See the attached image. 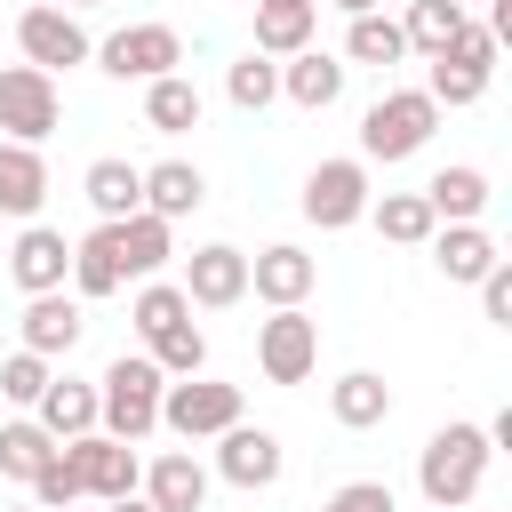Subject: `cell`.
Listing matches in <instances>:
<instances>
[{
    "instance_id": "6da1fadb",
    "label": "cell",
    "mask_w": 512,
    "mask_h": 512,
    "mask_svg": "<svg viewBox=\"0 0 512 512\" xmlns=\"http://www.w3.org/2000/svg\"><path fill=\"white\" fill-rule=\"evenodd\" d=\"M488 432L480 424H440L424 448H416V488H424V504L432 512H464L472 496H480V480H488Z\"/></svg>"
},
{
    "instance_id": "7a4b0ae2",
    "label": "cell",
    "mask_w": 512,
    "mask_h": 512,
    "mask_svg": "<svg viewBox=\"0 0 512 512\" xmlns=\"http://www.w3.org/2000/svg\"><path fill=\"white\" fill-rule=\"evenodd\" d=\"M160 368L144 360V352H120L104 376H96V432H112V440H152L160 432Z\"/></svg>"
},
{
    "instance_id": "3957f363",
    "label": "cell",
    "mask_w": 512,
    "mask_h": 512,
    "mask_svg": "<svg viewBox=\"0 0 512 512\" xmlns=\"http://www.w3.org/2000/svg\"><path fill=\"white\" fill-rule=\"evenodd\" d=\"M432 128H440V104H432L424 88H384V96L360 112V152H352V160H368V168H376V160H384V168H392V160H416V152L432 144Z\"/></svg>"
},
{
    "instance_id": "277c9868",
    "label": "cell",
    "mask_w": 512,
    "mask_h": 512,
    "mask_svg": "<svg viewBox=\"0 0 512 512\" xmlns=\"http://www.w3.org/2000/svg\"><path fill=\"white\" fill-rule=\"evenodd\" d=\"M160 424L176 440H216V432L240 424V384H224V376H176V384H160Z\"/></svg>"
},
{
    "instance_id": "5b68a950",
    "label": "cell",
    "mask_w": 512,
    "mask_h": 512,
    "mask_svg": "<svg viewBox=\"0 0 512 512\" xmlns=\"http://www.w3.org/2000/svg\"><path fill=\"white\" fill-rule=\"evenodd\" d=\"M56 448H64V472L80 480V504H120V496H136V480H144L136 448L112 440V432H80V440H56Z\"/></svg>"
},
{
    "instance_id": "8992f818",
    "label": "cell",
    "mask_w": 512,
    "mask_h": 512,
    "mask_svg": "<svg viewBox=\"0 0 512 512\" xmlns=\"http://www.w3.org/2000/svg\"><path fill=\"white\" fill-rule=\"evenodd\" d=\"M56 120H64V96H56V80L48 72H32V64H0V144H48L56 136Z\"/></svg>"
},
{
    "instance_id": "52a82bcc",
    "label": "cell",
    "mask_w": 512,
    "mask_h": 512,
    "mask_svg": "<svg viewBox=\"0 0 512 512\" xmlns=\"http://www.w3.org/2000/svg\"><path fill=\"white\" fill-rule=\"evenodd\" d=\"M96 64L112 72V80H168L176 64H184V32L176 24H120L112 40H96Z\"/></svg>"
},
{
    "instance_id": "ba28073f",
    "label": "cell",
    "mask_w": 512,
    "mask_h": 512,
    "mask_svg": "<svg viewBox=\"0 0 512 512\" xmlns=\"http://www.w3.org/2000/svg\"><path fill=\"white\" fill-rule=\"evenodd\" d=\"M256 368H264V384H304L320 368V320L304 304L256 320Z\"/></svg>"
},
{
    "instance_id": "9c48e42d",
    "label": "cell",
    "mask_w": 512,
    "mask_h": 512,
    "mask_svg": "<svg viewBox=\"0 0 512 512\" xmlns=\"http://www.w3.org/2000/svg\"><path fill=\"white\" fill-rule=\"evenodd\" d=\"M16 48H24V64H32V72H48V80L96 56V40L80 32V16H72V8H24V16H16Z\"/></svg>"
},
{
    "instance_id": "30bf717a",
    "label": "cell",
    "mask_w": 512,
    "mask_h": 512,
    "mask_svg": "<svg viewBox=\"0 0 512 512\" xmlns=\"http://www.w3.org/2000/svg\"><path fill=\"white\" fill-rule=\"evenodd\" d=\"M368 160H320L312 176H304V224H320V232H344V224H360L368 216Z\"/></svg>"
},
{
    "instance_id": "8fae6325",
    "label": "cell",
    "mask_w": 512,
    "mask_h": 512,
    "mask_svg": "<svg viewBox=\"0 0 512 512\" xmlns=\"http://www.w3.org/2000/svg\"><path fill=\"white\" fill-rule=\"evenodd\" d=\"M280 472H288L280 432H264V424H248V416H240L232 432H216V472H208V480H232V488L256 496V488H272Z\"/></svg>"
},
{
    "instance_id": "7c38bea8",
    "label": "cell",
    "mask_w": 512,
    "mask_h": 512,
    "mask_svg": "<svg viewBox=\"0 0 512 512\" xmlns=\"http://www.w3.org/2000/svg\"><path fill=\"white\" fill-rule=\"evenodd\" d=\"M184 304L192 312H224V304H240L248 296V256L240 248H224V240H208V248H192L184 256Z\"/></svg>"
},
{
    "instance_id": "4fadbf2b",
    "label": "cell",
    "mask_w": 512,
    "mask_h": 512,
    "mask_svg": "<svg viewBox=\"0 0 512 512\" xmlns=\"http://www.w3.org/2000/svg\"><path fill=\"white\" fill-rule=\"evenodd\" d=\"M8 272H16V288H24V296H56V288L72 280V240H64V232H48V224H24V232H16V248H8Z\"/></svg>"
},
{
    "instance_id": "5bb4252c",
    "label": "cell",
    "mask_w": 512,
    "mask_h": 512,
    "mask_svg": "<svg viewBox=\"0 0 512 512\" xmlns=\"http://www.w3.org/2000/svg\"><path fill=\"white\" fill-rule=\"evenodd\" d=\"M424 248H432L440 280H456V288H480V280L504 264V248H496V232H488V224H440Z\"/></svg>"
},
{
    "instance_id": "9a60e30c",
    "label": "cell",
    "mask_w": 512,
    "mask_h": 512,
    "mask_svg": "<svg viewBox=\"0 0 512 512\" xmlns=\"http://www.w3.org/2000/svg\"><path fill=\"white\" fill-rule=\"evenodd\" d=\"M312 280H320V264H312L296 240H272V248H256V256H248V288H256L272 312L304 304V296H312Z\"/></svg>"
},
{
    "instance_id": "2e32d148",
    "label": "cell",
    "mask_w": 512,
    "mask_h": 512,
    "mask_svg": "<svg viewBox=\"0 0 512 512\" xmlns=\"http://www.w3.org/2000/svg\"><path fill=\"white\" fill-rule=\"evenodd\" d=\"M136 496H144L152 512H200V504H208V464H200L192 448H168V456L144 464Z\"/></svg>"
},
{
    "instance_id": "e0dca14e",
    "label": "cell",
    "mask_w": 512,
    "mask_h": 512,
    "mask_svg": "<svg viewBox=\"0 0 512 512\" xmlns=\"http://www.w3.org/2000/svg\"><path fill=\"white\" fill-rule=\"evenodd\" d=\"M344 56H328V48H296V56H280V96L296 104V112H328L336 96H344Z\"/></svg>"
},
{
    "instance_id": "ac0fdd59",
    "label": "cell",
    "mask_w": 512,
    "mask_h": 512,
    "mask_svg": "<svg viewBox=\"0 0 512 512\" xmlns=\"http://www.w3.org/2000/svg\"><path fill=\"white\" fill-rule=\"evenodd\" d=\"M80 328H88V320H80V296H64V288H56V296H32V304H24V352H40L48 368H56V360H72Z\"/></svg>"
},
{
    "instance_id": "d6986e66",
    "label": "cell",
    "mask_w": 512,
    "mask_h": 512,
    "mask_svg": "<svg viewBox=\"0 0 512 512\" xmlns=\"http://www.w3.org/2000/svg\"><path fill=\"white\" fill-rule=\"evenodd\" d=\"M32 424L48 432V440H80V432H96V384L88 376H48V392L32 400Z\"/></svg>"
},
{
    "instance_id": "ffe728a7",
    "label": "cell",
    "mask_w": 512,
    "mask_h": 512,
    "mask_svg": "<svg viewBox=\"0 0 512 512\" xmlns=\"http://www.w3.org/2000/svg\"><path fill=\"white\" fill-rule=\"evenodd\" d=\"M120 288H128L120 240H112V224H96L88 240H72V296H80V304H104V296H120Z\"/></svg>"
},
{
    "instance_id": "44dd1931",
    "label": "cell",
    "mask_w": 512,
    "mask_h": 512,
    "mask_svg": "<svg viewBox=\"0 0 512 512\" xmlns=\"http://www.w3.org/2000/svg\"><path fill=\"white\" fill-rule=\"evenodd\" d=\"M320 32V0H256V56H296Z\"/></svg>"
},
{
    "instance_id": "7402d4cb",
    "label": "cell",
    "mask_w": 512,
    "mask_h": 512,
    "mask_svg": "<svg viewBox=\"0 0 512 512\" xmlns=\"http://www.w3.org/2000/svg\"><path fill=\"white\" fill-rule=\"evenodd\" d=\"M80 192H88V208H96L104 224H120V216H136V208H144V168H136V160H120V152H104V160H88Z\"/></svg>"
},
{
    "instance_id": "603a6c76",
    "label": "cell",
    "mask_w": 512,
    "mask_h": 512,
    "mask_svg": "<svg viewBox=\"0 0 512 512\" xmlns=\"http://www.w3.org/2000/svg\"><path fill=\"white\" fill-rule=\"evenodd\" d=\"M200 200H208V176H200L192 160H152V168H144V216L176 224V216H192Z\"/></svg>"
},
{
    "instance_id": "cb8c5ba5",
    "label": "cell",
    "mask_w": 512,
    "mask_h": 512,
    "mask_svg": "<svg viewBox=\"0 0 512 512\" xmlns=\"http://www.w3.org/2000/svg\"><path fill=\"white\" fill-rule=\"evenodd\" d=\"M424 208H432L440 224H480V216H488V168H472V160L440 168V176L424 184Z\"/></svg>"
},
{
    "instance_id": "d4e9b609",
    "label": "cell",
    "mask_w": 512,
    "mask_h": 512,
    "mask_svg": "<svg viewBox=\"0 0 512 512\" xmlns=\"http://www.w3.org/2000/svg\"><path fill=\"white\" fill-rule=\"evenodd\" d=\"M328 416H336L344 432H376V424L392 416V384H384L376 368H352V376L328 384Z\"/></svg>"
},
{
    "instance_id": "484cf974",
    "label": "cell",
    "mask_w": 512,
    "mask_h": 512,
    "mask_svg": "<svg viewBox=\"0 0 512 512\" xmlns=\"http://www.w3.org/2000/svg\"><path fill=\"white\" fill-rule=\"evenodd\" d=\"M112 240H120V264H128V280H160V264L176 256V224H160V216H120L112 224Z\"/></svg>"
},
{
    "instance_id": "4316f807",
    "label": "cell",
    "mask_w": 512,
    "mask_h": 512,
    "mask_svg": "<svg viewBox=\"0 0 512 512\" xmlns=\"http://www.w3.org/2000/svg\"><path fill=\"white\" fill-rule=\"evenodd\" d=\"M40 200H48V160L32 152V144H0V216H40Z\"/></svg>"
},
{
    "instance_id": "83f0119b",
    "label": "cell",
    "mask_w": 512,
    "mask_h": 512,
    "mask_svg": "<svg viewBox=\"0 0 512 512\" xmlns=\"http://www.w3.org/2000/svg\"><path fill=\"white\" fill-rule=\"evenodd\" d=\"M200 88L184 80V72H168V80H152L144 88V128H160V136H184V128H200Z\"/></svg>"
},
{
    "instance_id": "f1b7e54d",
    "label": "cell",
    "mask_w": 512,
    "mask_h": 512,
    "mask_svg": "<svg viewBox=\"0 0 512 512\" xmlns=\"http://www.w3.org/2000/svg\"><path fill=\"white\" fill-rule=\"evenodd\" d=\"M368 224H376L384 240H400V248H424V240L440 232V216L424 208V192H384V200H368Z\"/></svg>"
},
{
    "instance_id": "f546056e",
    "label": "cell",
    "mask_w": 512,
    "mask_h": 512,
    "mask_svg": "<svg viewBox=\"0 0 512 512\" xmlns=\"http://www.w3.org/2000/svg\"><path fill=\"white\" fill-rule=\"evenodd\" d=\"M400 56H408L400 16L376 8V16H352V24H344V64H376V72H384V64H400Z\"/></svg>"
},
{
    "instance_id": "4dcf8cb0",
    "label": "cell",
    "mask_w": 512,
    "mask_h": 512,
    "mask_svg": "<svg viewBox=\"0 0 512 512\" xmlns=\"http://www.w3.org/2000/svg\"><path fill=\"white\" fill-rule=\"evenodd\" d=\"M456 32H464V0H408V16H400V40L416 56H440Z\"/></svg>"
},
{
    "instance_id": "1f68e13d",
    "label": "cell",
    "mask_w": 512,
    "mask_h": 512,
    "mask_svg": "<svg viewBox=\"0 0 512 512\" xmlns=\"http://www.w3.org/2000/svg\"><path fill=\"white\" fill-rule=\"evenodd\" d=\"M48 456H56V440H48L32 416H8V424H0V480H24V488H32Z\"/></svg>"
},
{
    "instance_id": "d6a6232c",
    "label": "cell",
    "mask_w": 512,
    "mask_h": 512,
    "mask_svg": "<svg viewBox=\"0 0 512 512\" xmlns=\"http://www.w3.org/2000/svg\"><path fill=\"white\" fill-rule=\"evenodd\" d=\"M224 96H232L240 112L280 104V64H272V56H256V48H248V56H232V64H224Z\"/></svg>"
},
{
    "instance_id": "836d02e7",
    "label": "cell",
    "mask_w": 512,
    "mask_h": 512,
    "mask_svg": "<svg viewBox=\"0 0 512 512\" xmlns=\"http://www.w3.org/2000/svg\"><path fill=\"white\" fill-rule=\"evenodd\" d=\"M128 320H136V336L152 344V336L184 328V320H192V304H184V288H176V280H144V288H136V304H128Z\"/></svg>"
},
{
    "instance_id": "e575fe53",
    "label": "cell",
    "mask_w": 512,
    "mask_h": 512,
    "mask_svg": "<svg viewBox=\"0 0 512 512\" xmlns=\"http://www.w3.org/2000/svg\"><path fill=\"white\" fill-rule=\"evenodd\" d=\"M144 360H152V368H160L168 384H176V376H208V336H200V328L184 320V328L152 336V352H144Z\"/></svg>"
},
{
    "instance_id": "d590c367",
    "label": "cell",
    "mask_w": 512,
    "mask_h": 512,
    "mask_svg": "<svg viewBox=\"0 0 512 512\" xmlns=\"http://www.w3.org/2000/svg\"><path fill=\"white\" fill-rule=\"evenodd\" d=\"M424 96L432 104H480L488 96V72H472V64H456V56H432V72H424Z\"/></svg>"
},
{
    "instance_id": "8d00e7d4",
    "label": "cell",
    "mask_w": 512,
    "mask_h": 512,
    "mask_svg": "<svg viewBox=\"0 0 512 512\" xmlns=\"http://www.w3.org/2000/svg\"><path fill=\"white\" fill-rule=\"evenodd\" d=\"M48 376H56V368H48L40 352H24V344H16V352L0 360V400H8V408H32V400L48 392Z\"/></svg>"
},
{
    "instance_id": "74e56055",
    "label": "cell",
    "mask_w": 512,
    "mask_h": 512,
    "mask_svg": "<svg viewBox=\"0 0 512 512\" xmlns=\"http://www.w3.org/2000/svg\"><path fill=\"white\" fill-rule=\"evenodd\" d=\"M440 56H456V64H472V72H496V32L480 24V16H464V32L440 48Z\"/></svg>"
},
{
    "instance_id": "f35d334b",
    "label": "cell",
    "mask_w": 512,
    "mask_h": 512,
    "mask_svg": "<svg viewBox=\"0 0 512 512\" xmlns=\"http://www.w3.org/2000/svg\"><path fill=\"white\" fill-rule=\"evenodd\" d=\"M32 504H40V512H64V504H80V480L64 472V448L40 464V480H32Z\"/></svg>"
},
{
    "instance_id": "ab89813d",
    "label": "cell",
    "mask_w": 512,
    "mask_h": 512,
    "mask_svg": "<svg viewBox=\"0 0 512 512\" xmlns=\"http://www.w3.org/2000/svg\"><path fill=\"white\" fill-rule=\"evenodd\" d=\"M320 512H392V488L384 480H344V488H328Z\"/></svg>"
},
{
    "instance_id": "60d3db41",
    "label": "cell",
    "mask_w": 512,
    "mask_h": 512,
    "mask_svg": "<svg viewBox=\"0 0 512 512\" xmlns=\"http://www.w3.org/2000/svg\"><path fill=\"white\" fill-rule=\"evenodd\" d=\"M480 312H488L496 328H512V264H496V272L480 280Z\"/></svg>"
},
{
    "instance_id": "b9f144b4",
    "label": "cell",
    "mask_w": 512,
    "mask_h": 512,
    "mask_svg": "<svg viewBox=\"0 0 512 512\" xmlns=\"http://www.w3.org/2000/svg\"><path fill=\"white\" fill-rule=\"evenodd\" d=\"M336 8H344V16H376L384 0H336Z\"/></svg>"
},
{
    "instance_id": "7bdbcfd3",
    "label": "cell",
    "mask_w": 512,
    "mask_h": 512,
    "mask_svg": "<svg viewBox=\"0 0 512 512\" xmlns=\"http://www.w3.org/2000/svg\"><path fill=\"white\" fill-rule=\"evenodd\" d=\"M104 512H152V504H144V496H120V504H104Z\"/></svg>"
},
{
    "instance_id": "ee69618b",
    "label": "cell",
    "mask_w": 512,
    "mask_h": 512,
    "mask_svg": "<svg viewBox=\"0 0 512 512\" xmlns=\"http://www.w3.org/2000/svg\"><path fill=\"white\" fill-rule=\"evenodd\" d=\"M56 8H72V16H80V8H96V0H56Z\"/></svg>"
},
{
    "instance_id": "f6af8a7d",
    "label": "cell",
    "mask_w": 512,
    "mask_h": 512,
    "mask_svg": "<svg viewBox=\"0 0 512 512\" xmlns=\"http://www.w3.org/2000/svg\"><path fill=\"white\" fill-rule=\"evenodd\" d=\"M0 512H40V504H0Z\"/></svg>"
},
{
    "instance_id": "bcb514c9",
    "label": "cell",
    "mask_w": 512,
    "mask_h": 512,
    "mask_svg": "<svg viewBox=\"0 0 512 512\" xmlns=\"http://www.w3.org/2000/svg\"><path fill=\"white\" fill-rule=\"evenodd\" d=\"M64 512H88V504H64Z\"/></svg>"
}]
</instances>
